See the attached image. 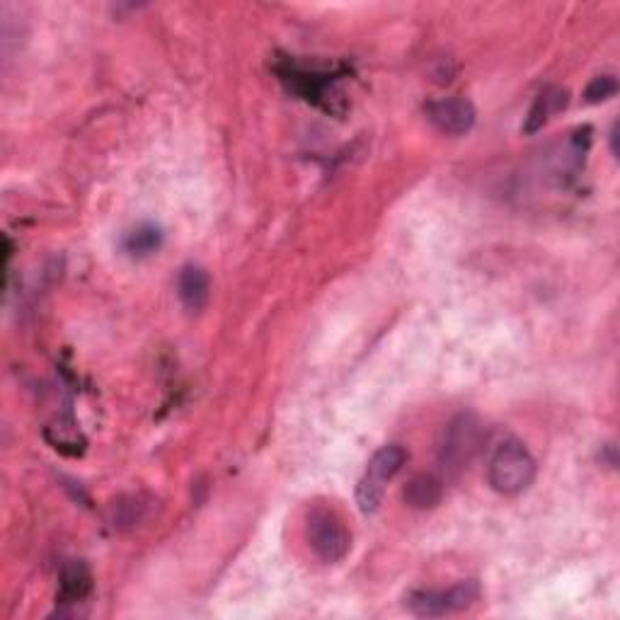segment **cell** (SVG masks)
Returning <instances> with one entry per match:
<instances>
[{
  "label": "cell",
  "mask_w": 620,
  "mask_h": 620,
  "mask_svg": "<svg viewBox=\"0 0 620 620\" xmlns=\"http://www.w3.org/2000/svg\"><path fill=\"white\" fill-rule=\"evenodd\" d=\"M487 478L499 495H519L536 478V461L521 441H502L492 453Z\"/></svg>",
  "instance_id": "1"
},
{
  "label": "cell",
  "mask_w": 620,
  "mask_h": 620,
  "mask_svg": "<svg viewBox=\"0 0 620 620\" xmlns=\"http://www.w3.org/2000/svg\"><path fill=\"white\" fill-rule=\"evenodd\" d=\"M405 461L407 451L398 444L383 446V449L373 453L369 468H366V475L357 485V502L361 512L364 514L378 512V507H381L383 502V492H386V482L393 480L395 475L403 470Z\"/></svg>",
  "instance_id": "2"
},
{
  "label": "cell",
  "mask_w": 620,
  "mask_h": 620,
  "mask_svg": "<svg viewBox=\"0 0 620 620\" xmlns=\"http://www.w3.org/2000/svg\"><path fill=\"white\" fill-rule=\"evenodd\" d=\"M478 596V582L468 579V582L453 584L446 591H415V594L407 596L405 606L419 618H441L449 616V613L465 611V608H470L478 601Z\"/></svg>",
  "instance_id": "3"
},
{
  "label": "cell",
  "mask_w": 620,
  "mask_h": 620,
  "mask_svg": "<svg viewBox=\"0 0 620 620\" xmlns=\"http://www.w3.org/2000/svg\"><path fill=\"white\" fill-rule=\"evenodd\" d=\"M308 543L323 562H340L349 553V531L332 509L318 507L308 516Z\"/></svg>",
  "instance_id": "4"
},
{
  "label": "cell",
  "mask_w": 620,
  "mask_h": 620,
  "mask_svg": "<svg viewBox=\"0 0 620 620\" xmlns=\"http://www.w3.org/2000/svg\"><path fill=\"white\" fill-rule=\"evenodd\" d=\"M480 446V424L470 415L456 417L446 429L444 446H441V465L449 473H458L473 461Z\"/></svg>",
  "instance_id": "5"
},
{
  "label": "cell",
  "mask_w": 620,
  "mask_h": 620,
  "mask_svg": "<svg viewBox=\"0 0 620 620\" xmlns=\"http://www.w3.org/2000/svg\"><path fill=\"white\" fill-rule=\"evenodd\" d=\"M427 119L441 134L463 136L475 126L478 112H475L473 102L465 100V97H446V100L429 102Z\"/></svg>",
  "instance_id": "6"
},
{
  "label": "cell",
  "mask_w": 620,
  "mask_h": 620,
  "mask_svg": "<svg viewBox=\"0 0 620 620\" xmlns=\"http://www.w3.org/2000/svg\"><path fill=\"white\" fill-rule=\"evenodd\" d=\"M44 439L51 449H56L63 456H83L88 439L80 432L78 422L73 417H59L44 427Z\"/></svg>",
  "instance_id": "7"
},
{
  "label": "cell",
  "mask_w": 620,
  "mask_h": 620,
  "mask_svg": "<svg viewBox=\"0 0 620 620\" xmlns=\"http://www.w3.org/2000/svg\"><path fill=\"white\" fill-rule=\"evenodd\" d=\"M93 591V574L90 567L83 560H68L61 567V587H59V601L61 604L71 606L80 604V601L88 599V594Z\"/></svg>",
  "instance_id": "8"
},
{
  "label": "cell",
  "mask_w": 620,
  "mask_h": 620,
  "mask_svg": "<svg viewBox=\"0 0 620 620\" xmlns=\"http://www.w3.org/2000/svg\"><path fill=\"white\" fill-rule=\"evenodd\" d=\"M177 294H180V301L185 303L187 310H194V313L202 310L211 296L209 274L197 264H187L180 272V279H177Z\"/></svg>",
  "instance_id": "9"
},
{
  "label": "cell",
  "mask_w": 620,
  "mask_h": 620,
  "mask_svg": "<svg viewBox=\"0 0 620 620\" xmlns=\"http://www.w3.org/2000/svg\"><path fill=\"white\" fill-rule=\"evenodd\" d=\"M567 107V93L560 88H545L541 95L536 97L531 109H528V117L524 122V134H536L541 131L545 124L550 122L553 114L562 112Z\"/></svg>",
  "instance_id": "10"
},
{
  "label": "cell",
  "mask_w": 620,
  "mask_h": 620,
  "mask_svg": "<svg viewBox=\"0 0 620 620\" xmlns=\"http://www.w3.org/2000/svg\"><path fill=\"white\" fill-rule=\"evenodd\" d=\"M444 485L434 475H415L405 487V502L412 509H432L441 502Z\"/></svg>",
  "instance_id": "11"
},
{
  "label": "cell",
  "mask_w": 620,
  "mask_h": 620,
  "mask_svg": "<svg viewBox=\"0 0 620 620\" xmlns=\"http://www.w3.org/2000/svg\"><path fill=\"white\" fill-rule=\"evenodd\" d=\"M160 245H163V231L155 223H141L134 231L126 233L124 238V252L129 257H136V260L151 257L153 252L160 250Z\"/></svg>",
  "instance_id": "12"
},
{
  "label": "cell",
  "mask_w": 620,
  "mask_h": 620,
  "mask_svg": "<svg viewBox=\"0 0 620 620\" xmlns=\"http://www.w3.org/2000/svg\"><path fill=\"white\" fill-rule=\"evenodd\" d=\"M616 93H618L616 76H599L587 85V90H584V100H587L589 105H599V102H606V100H611V97H616Z\"/></svg>",
  "instance_id": "13"
}]
</instances>
